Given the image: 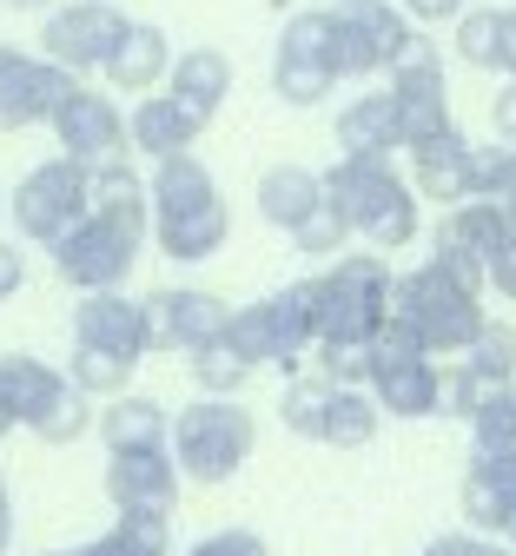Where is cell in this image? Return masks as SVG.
Here are the masks:
<instances>
[{
  "label": "cell",
  "instance_id": "1",
  "mask_svg": "<svg viewBox=\"0 0 516 556\" xmlns=\"http://www.w3.org/2000/svg\"><path fill=\"white\" fill-rule=\"evenodd\" d=\"M483 286H490V271L477 258H457V252H430L417 271L398 278V292H391V318L424 344V352H470V338L490 325L483 318Z\"/></svg>",
  "mask_w": 516,
  "mask_h": 556
},
{
  "label": "cell",
  "instance_id": "2",
  "mask_svg": "<svg viewBox=\"0 0 516 556\" xmlns=\"http://www.w3.org/2000/svg\"><path fill=\"white\" fill-rule=\"evenodd\" d=\"M153 239L166 258H212V252H226L232 239V213H226V199H218V179L179 153V160H160L153 166Z\"/></svg>",
  "mask_w": 516,
  "mask_h": 556
},
{
  "label": "cell",
  "instance_id": "3",
  "mask_svg": "<svg viewBox=\"0 0 516 556\" xmlns=\"http://www.w3.org/2000/svg\"><path fill=\"white\" fill-rule=\"evenodd\" d=\"M325 199L338 205V219L364 232V245L404 252L417 239V186L391 173V160H338L325 173Z\"/></svg>",
  "mask_w": 516,
  "mask_h": 556
},
{
  "label": "cell",
  "instance_id": "4",
  "mask_svg": "<svg viewBox=\"0 0 516 556\" xmlns=\"http://www.w3.org/2000/svg\"><path fill=\"white\" fill-rule=\"evenodd\" d=\"M252 438H259V425L239 397H199L192 410L173 417V464L192 483H226L252 457Z\"/></svg>",
  "mask_w": 516,
  "mask_h": 556
},
{
  "label": "cell",
  "instance_id": "5",
  "mask_svg": "<svg viewBox=\"0 0 516 556\" xmlns=\"http://www.w3.org/2000/svg\"><path fill=\"white\" fill-rule=\"evenodd\" d=\"M318 286H325V344H372L391 325L398 278L378 252H338Z\"/></svg>",
  "mask_w": 516,
  "mask_h": 556
},
{
  "label": "cell",
  "instance_id": "6",
  "mask_svg": "<svg viewBox=\"0 0 516 556\" xmlns=\"http://www.w3.org/2000/svg\"><path fill=\"white\" fill-rule=\"evenodd\" d=\"M344 80V53H338V8L325 14H291L278 34V60H272V93L285 106H318L331 87Z\"/></svg>",
  "mask_w": 516,
  "mask_h": 556
},
{
  "label": "cell",
  "instance_id": "7",
  "mask_svg": "<svg viewBox=\"0 0 516 556\" xmlns=\"http://www.w3.org/2000/svg\"><path fill=\"white\" fill-rule=\"evenodd\" d=\"M8 213H14L21 239H34V245L53 252L73 226L93 213V173H87V166H73V160H47V166H34V173L14 186Z\"/></svg>",
  "mask_w": 516,
  "mask_h": 556
},
{
  "label": "cell",
  "instance_id": "8",
  "mask_svg": "<svg viewBox=\"0 0 516 556\" xmlns=\"http://www.w3.org/2000/svg\"><path fill=\"white\" fill-rule=\"evenodd\" d=\"M372 397L391 417H437L444 410V371L430 365V352L398 318L372 338Z\"/></svg>",
  "mask_w": 516,
  "mask_h": 556
},
{
  "label": "cell",
  "instance_id": "9",
  "mask_svg": "<svg viewBox=\"0 0 516 556\" xmlns=\"http://www.w3.org/2000/svg\"><path fill=\"white\" fill-rule=\"evenodd\" d=\"M139 245H146L139 226H119V219L87 213L80 226L53 245V265H60V278H66L80 299H87V292H119L126 278H133V265H139Z\"/></svg>",
  "mask_w": 516,
  "mask_h": 556
},
{
  "label": "cell",
  "instance_id": "10",
  "mask_svg": "<svg viewBox=\"0 0 516 556\" xmlns=\"http://www.w3.org/2000/svg\"><path fill=\"white\" fill-rule=\"evenodd\" d=\"M411 47H417V27L404 21V8H391V0H344L338 8V53H344L351 80L398 74Z\"/></svg>",
  "mask_w": 516,
  "mask_h": 556
},
{
  "label": "cell",
  "instance_id": "11",
  "mask_svg": "<svg viewBox=\"0 0 516 556\" xmlns=\"http://www.w3.org/2000/svg\"><path fill=\"white\" fill-rule=\"evenodd\" d=\"M126 27H133V21L113 8V0H66V8H53V14H47L40 47H47V60H53V66H66V74L80 80L87 66H100V74H106V60L119 53Z\"/></svg>",
  "mask_w": 516,
  "mask_h": 556
},
{
  "label": "cell",
  "instance_id": "12",
  "mask_svg": "<svg viewBox=\"0 0 516 556\" xmlns=\"http://www.w3.org/2000/svg\"><path fill=\"white\" fill-rule=\"evenodd\" d=\"M53 139H60V160L87 166V173L119 166L126 147H133V139H126V113H119L106 93H93V87L66 93V106L53 113Z\"/></svg>",
  "mask_w": 516,
  "mask_h": 556
},
{
  "label": "cell",
  "instance_id": "13",
  "mask_svg": "<svg viewBox=\"0 0 516 556\" xmlns=\"http://www.w3.org/2000/svg\"><path fill=\"white\" fill-rule=\"evenodd\" d=\"M232 325V305L226 299H212L199 286H166L146 299V352H199V344L212 338H226Z\"/></svg>",
  "mask_w": 516,
  "mask_h": 556
},
{
  "label": "cell",
  "instance_id": "14",
  "mask_svg": "<svg viewBox=\"0 0 516 556\" xmlns=\"http://www.w3.org/2000/svg\"><path fill=\"white\" fill-rule=\"evenodd\" d=\"M66 93H80V80L53 60H34L21 47H0V132L40 126L66 106Z\"/></svg>",
  "mask_w": 516,
  "mask_h": 556
},
{
  "label": "cell",
  "instance_id": "15",
  "mask_svg": "<svg viewBox=\"0 0 516 556\" xmlns=\"http://www.w3.org/2000/svg\"><path fill=\"white\" fill-rule=\"evenodd\" d=\"M391 100H398V119H404V147L457 126L451 119V87H444V53H437L430 40H417L404 53V66L391 74Z\"/></svg>",
  "mask_w": 516,
  "mask_h": 556
},
{
  "label": "cell",
  "instance_id": "16",
  "mask_svg": "<svg viewBox=\"0 0 516 556\" xmlns=\"http://www.w3.org/2000/svg\"><path fill=\"white\" fill-rule=\"evenodd\" d=\"M106 497L119 517H173L179 504V464L166 451H119L106 464Z\"/></svg>",
  "mask_w": 516,
  "mask_h": 556
},
{
  "label": "cell",
  "instance_id": "17",
  "mask_svg": "<svg viewBox=\"0 0 516 556\" xmlns=\"http://www.w3.org/2000/svg\"><path fill=\"white\" fill-rule=\"evenodd\" d=\"M73 344L87 352H113L126 365L146 358V299H126V292H87L73 305Z\"/></svg>",
  "mask_w": 516,
  "mask_h": 556
},
{
  "label": "cell",
  "instance_id": "18",
  "mask_svg": "<svg viewBox=\"0 0 516 556\" xmlns=\"http://www.w3.org/2000/svg\"><path fill=\"white\" fill-rule=\"evenodd\" d=\"M464 517L470 530L516 523V451H477V464L464 470Z\"/></svg>",
  "mask_w": 516,
  "mask_h": 556
},
{
  "label": "cell",
  "instance_id": "19",
  "mask_svg": "<svg viewBox=\"0 0 516 556\" xmlns=\"http://www.w3.org/2000/svg\"><path fill=\"white\" fill-rule=\"evenodd\" d=\"M411 153V173H417V199H444V205H464L470 199V139L451 126V132H437V139H417Z\"/></svg>",
  "mask_w": 516,
  "mask_h": 556
},
{
  "label": "cell",
  "instance_id": "20",
  "mask_svg": "<svg viewBox=\"0 0 516 556\" xmlns=\"http://www.w3.org/2000/svg\"><path fill=\"white\" fill-rule=\"evenodd\" d=\"M173 40H166V27H153V21H133L126 27V40H119V53L106 60V80L119 87V93H153V87H166L173 80Z\"/></svg>",
  "mask_w": 516,
  "mask_h": 556
},
{
  "label": "cell",
  "instance_id": "21",
  "mask_svg": "<svg viewBox=\"0 0 516 556\" xmlns=\"http://www.w3.org/2000/svg\"><path fill=\"white\" fill-rule=\"evenodd\" d=\"M509 239H516V226H509V213H503L496 199H464V205H451V219L437 226V252L477 258L483 271H490V258H496Z\"/></svg>",
  "mask_w": 516,
  "mask_h": 556
},
{
  "label": "cell",
  "instance_id": "22",
  "mask_svg": "<svg viewBox=\"0 0 516 556\" xmlns=\"http://www.w3.org/2000/svg\"><path fill=\"white\" fill-rule=\"evenodd\" d=\"M338 147H344V160H391V153L404 147L398 100H391V93H357V100L338 113Z\"/></svg>",
  "mask_w": 516,
  "mask_h": 556
},
{
  "label": "cell",
  "instance_id": "23",
  "mask_svg": "<svg viewBox=\"0 0 516 556\" xmlns=\"http://www.w3.org/2000/svg\"><path fill=\"white\" fill-rule=\"evenodd\" d=\"M126 139H133V153H146V160H179L199 139V119L173 93H146L133 106V119H126Z\"/></svg>",
  "mask_w": 516,
  "mask_h": 556
},
{
  "label": "cell",
  "instance_id": "24",
  "mask_svg": "<svg viewBox=\"0 0 516 556\" xmlns=\"http://www.w3.org/2000/svg\"><path fill=\"white\" fill-rule=\"evenodd\" d=\"M166 93H173V100L205 126L218 106H226V93H232V60L218 53V47H192V53H179V60H173Z\"/></svg>",
  "mask_w": 516,
  "mask_h": 556
},
{
  "label": "cell",
  "instance_id": "25",
  "mask_svg": "<svg viewBox=\"0 0 516 556\" xmlns=\"http://www.w3.org/2000/svg\"><path fill=\"white\" fill-rule=\"evenodd\" d=\"M318 205H325V173H312V166H272L259 179V213L285 232H299Z\"/></svg>",
  "mask_w": 516,
  "mask_h": 556
},
{
  "label": "cell",
  "instance_id": "26",
  "mask_svg": "<svg viewBox=\"0 0 516 556\" xmlns=\"http://www.w3.org/2000/svg\"><path fill=\"white\" fill-rule=\"evenodd\" d=\"M100 438H106V451L119 457V451H166V404H153V397H113L106 410H100Z\"/></svg>",
  "mask_w": 516,
  "mask_h": 556
},
{
  "label": "cell",
  "instance_id": "27",
  "mask_svg": "<svg viewBox=\"0 0 516 556\" xmlns=\"http://www.w3.org/2000/svg\"><path fill=\"white\" fill-rule=\"evenodd\" d=\"M66 391V371H53L47 358H27V352H14V358H0V397L14 404V417L21 425H34V417L53 404Z\"/></svg>",
  "mask_w": 516,
  "mask_h": 556
},
{
  "label": "cell",
  "instance_id": "28",
  "mask_svg": "<svg viewBox=\"0 0 516 556\" xmlns=\"http://www.w3.org/2000/svg\"><path fill=\"white\" fill-rule=\"evenodd\" d=\"M378 425H385V410H378V397H364V391H344V384H331V404H325V444H338V451H364L378 438Z\"/></svg>",
  "mask_w": 516,
  "mask_h": 556
},
{
  "label": "cell",
  "instance_id": "29",
  "mask_svg": "<svg viewBox=\"0 0 516 556\" xmlns=\"http://www.w3.org/2000/svg\"><path fill=\"white\" fill-rule=\"evenodd\" d=\"M464 371L483 384V391H503L516 378V331L503 318H490L477 338H470V352H464Z\"/></svg>",
  "mask_w": 516,
  "mask_h": 556
},
{
  "label": "cell",
  "instance_id": "30",
  "mask_svg": "<svg viewBox=\"0 0 516 556\" xmlns=\"http://www.w3.org/2000/svg\"><path fill=\"white\" fill-rule=\"evenodd\" d=\"M186 365H192V384H199V397H239V391H246V378H252V365L232 352L226 338L199 344V352H192Z\"/></svg>",
  "mask_w": 516,
  "mask_h": 556
},
{
  "label": "cell",
  "instance_id": "31",
  "mask_svg": "<svg viewBox=\"0 0 516 556\" xmlns=\"http://www.w3.org/2000/svg\"><path fill=\"white\" fill-rule=\"evenodd\" d=\"M173 549V523L166 517H119L100 543H87L80 556H166Z\"/></svg>",
  "mask_w": 516,
  "mask_h": 556
},
{
  "label": "cell",
  "instance_id": "32",
  "mask_svg": "<svg viewBox=\"0 0 516 556\" xmlns=\"http://www.w3.org/2000/svg\"><path fill=\"white\" fill-rule=\"evenodd\" d=\"M87 425H93V397H87L80 384L66 378V391H60V397H53V404L34 417L27 431H34L40 444H73V438H87Z\"/></svg>",
  "mask_w": 516,
  "mask_h": 556
},
{
  "label": "cell",
  "instance_id": "33",
  "mask_svg": "<svg viewBox=\"0 0 516 556\" xmlns=\"http://www.w3.org/2000/svg\"><path fill=\"white\" fill-rule=\"evenodd\" d=\"M496 53H503V8H470L457 21V60L477 74H496Z\"/></svg>",
  "mask_w": 516,
  "mask_h": 556
},
{
  "label": "cell",
  "instance_id": "34",
  "mask_svg": "<svg viewBox=\"0 0 516 556\" xmlns=\"http://www.w3.org/2000/svg\"><path fill=\"white\" fill-rule=\"evenodd\" d=\"M66 378L80 384L87 397H126V384H133V365H126V358H113V352H87V344H73V365H66Z\"/></svg>",
  "mask_w": 516,
  "mask_h": 556
},
{
  "label": "cell",
  "instance_id": "35",
  "mask_svg": "<svg viewBox=\"0 0 516 556\" xmlns=\"http://www.w3.org/2000/svg\"><path fill=\"white\" fill-rule=\"evenodd\" d=\"M470 438H477V451H516V384L490 391L470 410Z\"/></svg>",
  "mask_w": 516,
  "mask_h": 556
},
{
  "label": "cell",
  "instance_id": "36",
  "mask_svg": "<svg viewBox=\"0 0 516 556\" xmlns=\"http://www.w3.org/2000/svg\"><path fill=\"white\" fill-rule=\"evenodd\" d=\"M325 404H331V384H325V378H299V384H285V397H278L285 431L318 438V431H325Z\"/></svg>",
  "mask_w": 516,
  "mask_h": 556
},
{
  "label": "cell",
  "instance_id": "37",
  "mask_svg": "<svg viewBox=\"0 0 516 556\" xmlns=\"http://www.w3.org/2000/svg\"><path fill=\"white\" fill-rule=\"evenodd\" d=\"M509 173H516V153L509 147H477L470 153V199H503Z\"/></svg>",
  "mask_w": 516,
  "mask_h": 556
},
{
  "label": "cell",
  "instance_id": "38",
  "mask_svg": "<svg viewBox=\"0 0 516 556\" xmlns=\"http://www.w3.org/2000/svg\"><path fill=\"white\" fill-rule=\"evenodd\" d=\"M344 239H351V226L338 219V205H331V199L318 205V213H312L299 232H291V245H299V252H344Z\"/></svg>",
  "mask_w": 516,
  "mask_h": 556
},
{
  "label": "cell",
  "instance_id": "39",
  "mask_svg": "<svg viewBox=\"0 0 516 556\" xmlns=\"http://www.w3.org/2000/svg\"><path fill=\"white\" fill-rule=\"evenodd\" d=\"M186 556H272V549H265V536H259V530H218V536L192 543Z\"/></svg>",
  "mask_w": 516,
  "mask_h": 556
},
{
  "label": "cell",
  "instance_id": "40",
  "mask_svg": "<svg viewBox=\"0 0 516 556\" xmlns=\"http://www.w3.org/2000/svg\"><path fill=\"white\" fill-rule=\"evenodd\" d=\"M398 8H404L411 27H437V21H464L470 0H398Z\"/></svg>",
  "mask_w": 516,
  "mask_h": 556
},
{
  "label": "cell",
  "instance_id": "41",
  "mask_svg": "<svg viewBox=\"0 0 516 556\" xmlns=\"http://www.w3.org/2000/svg\"><path fill=\"white\" fill-rule=\"evenodd\" d=\"M21 286H27V252L0 239V305H8V299H14Z\"/></svg>",
  "mask_w": 516,
  "mask_h": 556
},
{
  "label": "cell",
  "instance_id": "42",
  "mask_svg": "<svg viewBox=\"0 0 516 556\" xmlns=\"http://www.w3.org/2000/svg\"><path fill=\"white\" fill-rule=\"evenodd\" d=\"M424 556H490V543H483L477 530H444V536H437Z\"/></svg>",
  "mask_w": 516,
  "mask_h": 556
},
{
  "label": "cell",
  "instance_id": "43",
  "mask_svg": "<svg viewBox=\"0 0 516 556\" xmlns=\"http://www.w3.org/2000/svg\"><path fill=\"white\" fill-rule=\"evenodd\" d=\"M490 126H496V139H503V147L516 153V80L496 93V106H490Z\"/></svg>",
  "mask_w": 516,
  "mask_h": 556
},
{
  "label": "cell",
  "instance_id": "44",
  "mask_svg": "<svg viewBox=\"0 0 516 556\" xmlns=\"http://www.w3.org/2000/svg\"><path fill=\"white\" fill-rule=\"evenodd\" d=\"M490 292H503V299H516V239L490 258Z\"/></svg>",
  "mask_w": 516,
  "mask_h": 556
},
{
  "label": "cell",
  "instance_id": "45",
  "mask_svg": "<svg viewBox=\"0 0 516 556\" xmlns=\"http://www.w3.org/2000/svg\"><path fill=\"white\" fill-rule=\"evenodd\" d=\"M496 74L516 80V8H503V53H496Z\"/></svg>",
  "mask_w": 516,
  "mask_h": 556
},
{
  "label": "cell",
  "instance_id": "46",
  "mask_svg": "<svg viewBox=\"0 0 516 556\" xmlns=\"http://www.w3.org/2000/svg\"><path fill=\"white\" fill-rule=\"evenodd\" d=\"M14 549V510H8V497H0V556Z\"/></svg>",
  "mask_w": 516,
  "mask_h": 556
},
{
  "label": "cell",
  "instance_id": "47",
  "mask_svg": "<svg viewBox=\"0 0 516 556\" xmlns=\"http://www.w3.org/2000/svg\"><path fill=\"white\" fill-rule=\"evenodd\" d=\"M0 8H14V14H53V0H0Z\"/></svg>",
  "mask_w": 516,
  "mask_h": 556
},
{
  "label": "cell",
  "instance_id": "48",
  "mask_svg": "<svg viewBox=\"0 0 516 556\" xmlns=\"http://www.w3.org/2000/svg\"><path fill=\"white\" fill-rule=\"evenodd\" d=\"M496 205H503V213H509V226H516V173H509V186H503V199H496Z\"/></svg>",
  "mask_w": 516,
  "mask_h": 556
},
{
  "label": "cell",
  "instance_id": "49",
  "mask_svg": "<svg viewBox=\"0 0 516 556\" xmlns=\"http://www.w3.org/2000/svg\"><path fill=\"white\" fill-rule=\"evenodd\" d=\"M14 425H21V417H14V404H8V397H0V438H8Z\"/></svg>",
  "mask_w": 516,
  "mask_h": 556
},
{
  "label": "cell",
  "instance_id": "50",
  "mask_svg": "<svg viewBox=\"0 0 516 556\" xmlns=\"http://www.w3.org/2000/svg\"><path fill=\"white\" fill-rule=\"evenodd\" d=\"M40 556H80V549H40Z\"/></svg>",
  "mask_w": 516,
  "mask_h": 556
},
{
  "label": "cell",
  "instance_id": "51",
  "mask_svg": "<svg viewBox=\"0 0 516 556\" xmlns=\"http://www.w3.org/2000/svg\"><path fill=\"white\" fill-rule=\"evenodd\" d=\"M490 556H516V549H503V543H490Z\"/></svg>",
  "mask_w": 516,
  "mask_h": 556
},
{
  "label": "cell",
  "instance_id": "52",
  "mask_svg": "<svg viewBox=\"0 0 516 556\" xmlns=\"http://www.w3.org/2000/svg\"><path fill=\"white\" fill-rule=\"evenodd\" d=\"M0 497H8V477H0Z\"/></svg>",
  "mask_w": 516,
  "mask_h": 556
},
{
  "label": "cell",
  "instance_id": "53",
  "mask_svg": "<svg viewBox=\"0 0 516 556\" xmlns=\"http://www.w3.org/2000/svg\"><path fill=\"white\" fill-rule=\"evenodd\" d=\"M0 213H8V192H0Z\"/></svg>",
  "mask_w": 516,
  "mask_h": 556
},
{
  "label": "cell",
  "instance_id": "54",
  "mask_svg": "<svg viewBox=\"0 0 516 556\" xmlns=\"http://www.w3.org/2000/svg\"><path fill=\"white\" fill-rule=\"evenodd\" d=\"M509 536H516V523H509Z\"/></svg>",
  "mask_w": 516,
  "mask_h": 556
}]
</instances>
